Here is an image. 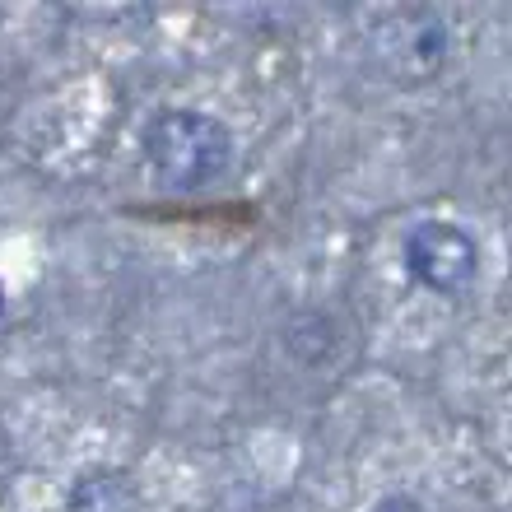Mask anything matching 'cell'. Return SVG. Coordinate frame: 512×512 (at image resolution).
Wrapping results in <instances>:
<instances>
[{
	"label": "cell",
	"mask_w": 512,
	"mask_h": 512,
	"mask_svg": "<svg viewBox=\"0 0 512 512\" xmlns=\"http://www.w3.org/2000/svg\"><path fill=\"white\" fill-rule=\"evenodd\" d=\"M140 154H145L149 177L163 191L191 196V191L215 187V182H224L233 173L238 145H233L229 126L210 117V112L163 108L140 135Z\"/></svg>",
	"instance_id": "cell-1"
},
{
	"label": "cell",
	"mask_w": 512,
	"mask_h": 512,
	"mask_svg": "<svg viewBox=\"0 0 512 512\" xmlns=\"http://www.w3.org/2000/svg\"><path fill=\"white\" fill-rule=\"evenodd\" d=\"M452 56V28L438 10L410 5L387 10L373 24V61L391 84H429L443 75Z\"/></svg>",
	"instance_id": "cell-2"
},
{
	"label": "cell",
	"mask_w": 512,
	"mask_h": 512,
	"mask_svg": "<svg viewBox=\"0 0 512 512\" xmlns=\"http://www.w3.org/2000/svg\"><path fill=\"white\" fill-rule=\"evenodd\" d=\"M401 252L410 280L438 298H457L480 280V243L452 219H419Z\"/></svg>",
	"instance_id": "cell-3"
},
{
	"label": "cell",
	"mask_w": 512,
	"mask_h": 512,
	"mask_svg": "<svg viewBox=\"0 0 512 512\" xmlns=\"http://www.w3.org/2000/svg\"><path fill=\"white\" fill-rule=\"evenodd\" d=\"M135 503H140V489L122 466H89L75 475L66 494L70 512H135Z\"/></svg>",
	"instance_id": "cell-4"
},
{
	"label": "cell",
	"mask_w": 512,
	"mask_h": 512,
	"mask_svg": "<svg viewBox=\"0 0 512 512\" xmlns=\"http://www.w3.org/2000/svg\"><path fill=\"white\" fill-rule=\"evenodd\" d=\"M368 512H429L419 499H410V494H387V499H378Z\"/></svg>",
	"instance_id": "cell-5"
},
{
	"label": "cell",
	"mask_w": 512,
	"mask_h": 512,
	"mask_svg": "<svg viewBox=\"0 0 512 512\" xmlns=\"http://www.w3.org/2000/svg\"><path fill=\"white\" fill-rule=\"evenodd\" d=\"M0 317H5V289H0Z\"/></svg>",
	"instance_id": "cell-6"
}]
</instances>
